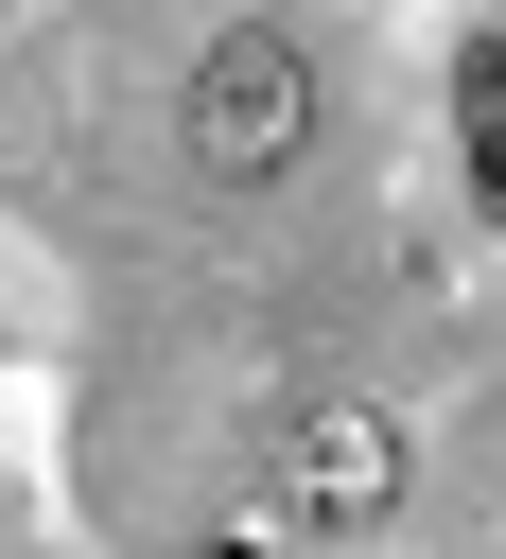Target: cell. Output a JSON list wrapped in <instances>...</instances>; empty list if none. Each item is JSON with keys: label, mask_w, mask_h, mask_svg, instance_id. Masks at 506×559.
<instances>
[{"label": "cell", "mask_w": 506, "mask_h": 559, "mask_svg": "<svg viewBox=\"0 0 506 559\" xmlns=\"http://www.w3.org/2000/svg\"><path fill=\"white\" fill-rule=\"evenodd\" d=\"M174 122H192V157H209L227 192H262V175H297V140H314V52H297L279 17H227V35L192 52Z\"/></svg>", "instance_id": "cell-1"}, {"label": "cell", "mask_w": 506, "mask_h": 559, "mask_svg": "<svg viewBox=\"0 0 506 559\" xmlns=\"http://www.w3.org/2000/svg\"><path fill=\"white\" fill-rule=\"evenodd\" d=\"M209 559H244V542H209Z\"/></svg>", "instance_id": "cell-3"}, {"label": "cell", "mask_w": 506, "mask_h": 559, "mask_svg": "<svg viewBox=\"0 0 506 559\" xmlns=\"http://www.w3.org/2000/svg\"><path fill=\"white\" fill-rule=\"evenodd\" d=\"M279 507H297V524H384V507H401V437H384L366 402H314V419L279 437Z\"/></svg>", "instance_id": "cell-2"}]
</instances>
